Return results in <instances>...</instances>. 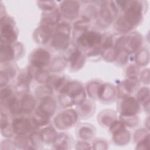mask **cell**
Returning a JSON list of instances; mask_svg holds the SVG:
<instances>
[{
  "label": "cell",
  "mask_w": 150,
  "mask_h": 150,
  "mask_svg": "<svg viewBox=\"0 0 150 150\" xmlns=\"http://www.w3.org/2000/svg\"><path fill=\"white\" fill-rule=\"evenodd\" d=\"M145 121H146L145 122V125H146L148 130H149V117L147 118V119Z\"/></svg>",
  "instance_id": "obj_52"
},
{
  "label": "cell",
  "mask_w": 150,
  "mask_h": 150,
  "mask_svg": "<svg viewBox=\"0 0 150 150\" xmlns=\"http://www.w3.org/2000/svg\"><path fill=\"white\" fill-rule=\"evenodd\" d=\"M75 145H76L75 148L76 149H92V147L91 146L90 144H88L86 141H84V140L77 142Z\"/></svg>",
  "instance_id": "obj_50"
},
{
  "label": "cell",
  "mask_w": 150,
  "mask_h": 150,
  "mask_svg": "<svg viewBox=\"0 0 150 150\" xmlns=\"http://www.w3.org/2000/svg\"><path fill=\"white\" fill-rule=\"evenodd\" d=\"M79 2L76 1H63L60 5V13L65 18L69 20L76 18L79 14Z\"/></svg>",
  "instance_id": "obj_10"
},
{
  "label": "cell",
  "mask_w": 150,
  "mask_h": 150,
  "mask_svg": "<svg viewBox=\"0 0 150 150\" xmlns=\"http://www.w3.org/2000/svg\"><path fill=\"white\" fill-rule=\"evenodd\" d=\"M1 39L10 44L15 43L18 39L13 20L5 15L1 17Z\"/></svg>",
  "instance_id": "obj_6"
},
{
  "label": "cell",
  "mask_w": 150,
  "mask_h": 150,
  "mask_svg": "<svg viewBox=\"0 0 150 150\" xmlns=\"http://www.w3.org/2000/svg\"><path fill=\"white\" fill-rule=\"evenodd\" d=\"M13 91L12 88L9 86H4L1 87V93H0V98L1 102L4 101L12 96Z\"/></svg>",
  "instance_id": "obj_42"
},
{
  "label": "cell",
  "mask_w": 150,
  "mask_h": 150,
  "mask_svg": "<svg viewBox=\"0 0 150 150\" xmlns=\"http://www.w3.org/2000/svg\"><path fill=\"white\" fill-rule=\"evenodd\" d=\"M137 100L139 104L143 105L147 112L149 110V88L144 87L140 88L137 94Z\"/></svg>",
  "instance_id": "obj_28"
},
{
  "label": "cell",
  "mask_w": 150,
  "mask_h": 150,
  "mask_svg": "<svg viewBox=\"0 0 150 150\" xmlns=\"http://www.w3.org/2000/svg\"><path fill=\"white\" fill-rule=\"evenodd\" d=\"M108 144L106 141L98 139L95 141L93 144L92 149H107L108 148Z\"/></svg>",
  "instance_id": "obj_45"
},
{
  "label": "cell",
  "mask_w": 150,
  "mask_h": 150,
  "mask_svg": "<svg viewBox=\"0 0 150 150\" xmlns=\"http://www.w3.org/2000/svg\"><path fill=\"white\" fill-rule=\"evenodd\" d=\"M10 126L8 115L2 111H1V129L6 128Z\"/></svg>",
  "instance_id": "obj_48"
},
{
  "label": "cell",
  "mask_w": 150,
  "mask_h": 150,
  "mask_svg": "<svg viewBox=\"0 0 150 150\" xmlns=\"http://www.w3.org/2000/svg\"><path fill=\"white\" fill-rule=\"evenodd\" d=\"M101 50V56L104 58L105 60L109 62H112L117 60L120 54V52L116 49L114 45L107 49Z\"/></svg>",
  "instance_id": "obj_32"
},
{
  "label": "cell",
  "mask_w": 150,
  "mask_h": 150,
  "mask_svg": "<svg viewBox=\"0 0 150 150\" xmlns=\"http://www.w3.org/2000/svg\"><path fill=\"white\" fill-rule=\"evenodd\" d=\"M139 74V68L138 65L129 64L125 70V75L127 78H137Z\"/></svg>",
  "instance_id": "obj_41"
},
{
  "label": "cell",
  "mask_w": 150,
  "mask_h": 150,
  "mask_svg": "<svg viewBox=\"0 0 150 150\" xmlns=\"http://www.w3.org/2000/svg\"><path fill=\"white\" fill-rule=\"evenodd\" d=\"M54 28L46 25H40L33 32V37L35 41L40 45H45L52 39Z\"/></svg>",
  "instance_id": "obj_13"
},
{
  "label": "cell",
  "mask_w": 150,
  "mask_h": 150,
  "mask_svg": "<svg viewBox=\"0 0 150 150\" xmlns=\"http://www.w3.org/2000/svg\"><path fill=\"white\" fill-rule=\"evenodd\" d=\"M66 66V60L64 57L57 56L52 62L50 69L53 72H59L64 70Z\"/></svg>",
  "instance_id": "obj_35"
},
{
  "label": "cell",
  "mask_w": 150,
  "mask_h": 150,
  "mask_svg": "<svg viewBox=\"0 0 150 150\" xmlns=\"http://www.w3.org/2000/svg\"><path fill=\"white\" fill-rule=\"evenodd\" d=\"M120 120L125 126L129 128L135 127L139 122V118L137 115H120Z\"/></svg>",
  "instance_id": "obj_38"
},
{
  "label": "cell",
  "mask_w": 150,
  "mask_h": 150,
  "mask_svg": "<svg viewBox=\"0 0 150 150\" xmlns=\"http://www.w3.org/2000/svg\"><path fill=\"white\" fill-rule=\"evenodd\" d=\"M118 12V7L114 1H103L98 12V24L102 27L108 26L116 18Z\"/></svg>",
  "instance_id": "obj_4"
},
{
  "label": "cell",
  "mask_w": 150,
  "mask_h": 150,
  "mask_svg": "<svg viewBox=\"0 0 150 150\" xmlns=\"http://www.w3.org/2000/svg\"><path fill=\"white\" fill-rule=\"evenodd\" d=\"M56 107L55 100L51 96H49L41 100L38 110L50 117L55 112Z\"/></svg>",
  "instance_id": "obj_23"
},
{
  "label": "cell",
  "mask_w": 150,
  "mask_h": 150,
  "mask_svg": "<svg viewBox=\"0 0 150 150\" xmlns=\"http://www.w3.org/2000/svg\"><path fill=\"white\" fill-rule=\"evenodd\" d=\"M137 149H149V135L144 139L137 142Z\"/></svg>",
  "instance_id": "obj_44"
},
{
  "label": "cell",
  "mask_w": 150,
  "mask_h": 150,
  "mask_svg": "<svg viewBox=\"0 0 150 150\" xmlns=\"http://www.w3.org/2000/svg\"><path fill=\"white\" fill-rule=\"evenodd\" d=\"M52 91V87L49 84H46L38 87L35 90V94L38 98L42 100L44 98L50 96Z\"/></svg>",
  "instance_id": "obj_37"
},
{
  "label": "cell",
  "mask_w": 150,
  "mask_h": 150,
  "mask_svg": "<svg viewBox=\"0 0 150 150\" xmlns=\"http://www.w3.org/2000/svg\"><path fill=\"white\" fill-rule=\"evenodd\" d=\"M102 41V35L94 30H87L81 33L77 39V42L80 46L91 49L98 47Z\"/></svg>",
  "instance_id": "obj_7"
},
{
  "label": "cell",
  "mask_w": 150,
  "mask_h": 150,
  "mask_svg": "<svg viewBox=\"0 0 150 150\" xmlns=\"http://www.w3.org/2000/svg\"><path fill=\"white\" fill-rule=\"evenodd\" d=\"M70 68L73 71L80 70L85 63V57L79 49H76L71 53L69 57Z\"/></svg>",
  "instance_id": "obj_17"
},
{
  "label": "cell",
  "mask_w": 150,
  "mask_h": 150,
  "mask_svg": "<svg viewBox=\"0 0 150 150\" xmlns=\"http://www.w3.org/2000/svg\"><path fill=\"white\" fill-rule=\"evenodd\" d=\"M119 108L121 115H137L140 110V104L137 98L129 96L122 98Z\"/></svg>",
  "instance_id": "obj_9"
},
{
  "label": "cell",
  "mask_w": 150,
  "mask_h": 150,
  "mask_svg": "<svg viewBox=\"0 0 150 150\" xmlns=\"http://www.w3.org/2000/svg\"><path fill=\"white\" fill-rule=\"evenodd\" d=\"M36 100L30 94H25L19 100L20 114H29L36 107Z\"/></svg>",
  "instance_id": "obj_19"
},
{
  "label": "cell",
  "mask_w": 150,
  "mask_h": 150,
  "mask_svg": "<svg viewBox=\"0 0 150 150\" xmlns=\"http://www.w3.org/2000/svg\"><path fill=\"white\" fill-rule=\"evenodd\" d=\"M140 80L145 84L149 83V69L148 68L144 69L140 73Z\"/></svg>",
  "instance_id": "obj_47"
},
{
  "label": "cell",
  "mask_w": 150,
  "mask_h": 150,
  "mask_svg": "<svg viewBox=\"0 0 150 150\" xmlns=\"http://www.w3.org/2000/svg\"><path fill=\"white\" fill-rule=\"evenodd\" d=\"M29 138L30 140V142L32 144V146L34 149L36 148H39L40 146L42 145V144L43 143L41 137L39 132H32Z\"/></svg>",
  "instance_id": "obj_40"
},
{
  "label": "cell",
  "mask_w": 150,
  "mask_h": 150,
  "mask_svg": "<svg viewBox=\"0 0 150 150\" xmlns=\"http://www.w3.org/2000/svg\"><path fill=\"white\" fill-rule=\"evenodd\" d=\"M112 139L114 143L119 146H124L129 143L131 139V134L128 130L123 127L112 133Z\"/></svg>",
  "instance_id": "obj_22"
},
{
  "label": "cell",
  "mask_w": 150,
  "mask_h": 150,
  "mask_svg": "<svg viewBox=\"0 0 150 150\" xmlns=\"http://www.w3.org/2000/svg\"><path fill=\"white\" fill-rule=\"evenodd\" d=\"M52 144L53 148L56 149H69L72 146V139L68 134L60 133L57 134Z\"/></svg>",
  "instance_id": "obj_24"
},
{
  "label": "cell",
  "mask_w": 150,
  "mask_h": 150,
  "mask_svg": "<svg viewBox=\"0 0 150 150\" xmlns=\"http://www.w3.org/2000/svg\"><path fill=\"white\" fill-rule=\"evenodd\" d=\"M96 111V105L94 102L91 100H85L81 104L78 105L77 112L79 117L83 119L91 117Z\"/></svg>",
  "instance_id": "obj_18"
},
{
  "label": "cell",
  "mask_w": 150,
  "mask_h": 150,
  "mask_svg": "<svg viewBox=\"0 0 150 150\" xmlns=\"http://www.w3.org/2000/svg\"><path fill=\"white\" fill-rule=\"evenodd\" d=\"M90 19L85 16H83L81 18L74 23L73 28L74 30L80 32L81 33L87 30L90 25Z\"/></svg>",
  "instance_id": "obj_36"
},
{
  "label": "cell",
  "mask_w": 150,
  "mask_h": 150,
  "mask_svg": "<svg viewBox=\"0 0 150 150\" xmlns=\"http://www.w3.org/2000/svg\"><path fill=\"white\" fill-rule=\"evenodd\" d=\"M15 146L19 149H34L32 146L29 137L26 135H17L13 141Z\"/></svg>",
  "instance_id": "obj_30"
},
{
  "label": "cell",
  "mask_w": 150,
  "mask_h": 150,
  "mask_svg": "<svg viewBox=\"0 0 150 150\" xmlns=\"http://www.w3.org/2000/svg\"><path fill=\"white\" fill-rule=\"evenodd\" d=\"M137 78H127L120 82L116 89V93L121 98L129 96L139 86Z\"/></svg>",
  "instance_id": "obj_11"
},
{
  "label": "cell",
  "mask_w": 150,
  "mask_h": 150,
  "mask_svg": "<svg viewBox=\"0 0 150 150\" xmlns=\"http://www.w3.org/2000/svg\"><path fill=\"white\" fill-rule=\"evenodd\" d=\"M116 93V88L112 84H101L99 89L98 99L103 101H110L114 99Z\"/></svg>",
  "instance_id": "obj_21"
},
{
  "label": "cell",
  "mask_w": 150,
  "mask_h": 150,
  "mask_svg": "<svg viewBox=\"0 0 150 150\" xmlns=\"http://www.w3.org/2000/svg\"><path fill=\"white\" fill-rule=\"evenodd\" d=\"M37 5L44 12L53 11L56 7V2L54 1H38Z\"/></svg>",
  "instance_id": "obj_39"
},
{
  "label": "cell",
  "mask_w": 150,
  "mask_h": 150,
  "mask_svg": "<svg viewBox=\"0 0 150 150\" xmlns=\"http://www.w3.org/2000/svg\"><path fill=\"white\" fill-rule=\"evenodd\" d=\"M149 132L145 129L141 128L137 129L134 135V140L135 142H138V141L144 139L148 135H149Z\"/></svg>",
  "instance_id": "obj_43"
},
{
  "label": "cell",
  "mask_w": 150,
  "mask_h": 150,
  "mask_svg": "<svg viewBox=\"0 0 150 150\" xmlns=\"http://www.w3.org/2000/svg\"><path fill=\"white\" fill-rule=\"evenodd\" d=\"M15 147L13 141H11V140H3L1 144V149H13Z\"/></svg>",
  "instance_id": "obj_51"
},
{
  "label": "cell",
  "mask_w": 150,
  "mask_h": 150,
  "mask_svg": "<svg viewBox=\"0 0 150 150\" xmlns=\"http://www.w3.org/2000/svg\"><path fill=\"white\" fill-rule=\"evenodd\" d=\"M11 79V77L2 70H1L0 72V84H1V87L5 86L9 80Z\"/></svg>",
  "instance_id": "obj_49"
},
{
  "label": "cell",
  "mask_w": 150,
  "mask_h": 150,
  "mask_svg": "<svg viewBox=\"0 0 150 150\" xmlns=\"http://www.w3.org/2000/svg\"><path fill=\"white\" fill-rule=\"evenodd\" d=\"M98 13L97 9L93 6H88L86 10V13L84 16L89 18L91 20V18H96L97 16Z\"/></svg>",
  "instance_id": "obj_46"
},
{
  "label": "cell",
  "mask_w": 150,
  "mask_h": 150,
  "mask_svg": "<svg viewBox=\"0 0 150 150\" xmlns=\"http://www.w3.org/2000/svg\"><path fill=\"white\" fill-rule=\"evenodd\" d=\"M15 58L14 46L4 40L1 39L0 45V61L1 63H5L11 61Z\"/></svg>",
  "instance_id": "obj_16"
},
{
  "label": "cell",
  "mask_w": 150,
  "mask_h": 150,
  "mask_svg": "<svg viewBox=\"0 0 150 150\" xmlns=\"http://www.w3.org/2000/svg\"><path fill=\"white\" fill-rule=\"evenodd\" d=\"M79 118L76 110L67 109L59 112L53 119L54 126L60 131H65L73 127Z\"/></svg>",
  "instance_id": "obj_5"
},
{
  "label": "cell",
  "mask_w": 150,
  "mask_h": 150,
  "mask_svg": "<svg viewBox=\"0 0 150 150\" xmlns=\"http://www.w3.org/2000/svg\"><path fill=\"white\" fill-rule=\"evenodd\" d=\"M54 33L51 40L52 47L57 50L66 49L69 45L70 33L59 30H55Z\"/></svg>",
  "instance_id": "obj_14"
},
{
  "label": "cell",
  "mask_w": 150,
  "mask_h": 150,
  "mask_svg": "<svg viewBox=\"0 0 150 150\" xmlns=\"http://www.w3.org/2000/svg\"><path fill=\"white\" fill-rule=\"evenodd\" d=\"M86 99V93L83 86L77 81H69L60 93L59 100L64 107L79 105Z\"/></svg>",
  "instance_id": "obj_2"
},
{
  "label": "cell",
  "mask_w": 150,
  "mask_h": 150,
  "mask_svg": "<svg viewBox=\"0 0 150 150\" xmlns=\"http://www.w3.org/2000/svg\"><path fill=\"white\" fill-rule=\"evenodd\" d=\"M96 134L94 127L91 124H84L80 125L77 130L79 137L84 141H88L93 138Z\"/></svg>",
  "instance_id": "obj_26"
},
{
  "label": "cell",
  "mask_w": 150,
  "mask_h": 150,
  "mask_svg": "<svg viewBox=\"0 0 150 150\" xmlns=\"http://www.w3.org/2000/svg\"><path fill=\"white\" fill-rule=\"evenodd\" d=\"M39 133L43 142L47 144H53L58 134L55 129L52 127L44 128L39 132Z\"/></svg>",
  "instance_id": "obj_27"
},
{
  "label": "cell",
  "mask_w": 150,
  "mask_h": 150,
  "mask_svg": "<svg viewBox=\"0 0 150 150\" xmlns=\"http://www.w3.org/2000/svg\"><path fill=\"white\" fill-rule=\"evenodd\" d=\"M33 122L25 117H18L13 120L12 128L16 135H26L33 130Z\"/></svg>",
  "instance_id": "obj_12"
},
{
  "label": "cell",
  "mask_w": 150,
  "mask_h": 150,
  "mask_svg": "<svg viewBox=\"0 0 150 150\" xmlns=\"http://www.w3.org/2000/svg\"><path fill=\"white\" fill-rule=\"evenodd\" d=\"M50 117L39 110H36L33 115L32 121L33 124L38 127L46 125L50 121Z\"/></svg>",
  "instance_id": "obj_29"
},
{
  "label": "cell",
  "mask_w": 150,
  "mask_h": 150,
  "mask_svg": "<svg viewBox=\"0 0 150 150\" xmlns=\"http://www.w3.org/2000/svg\"><path fill=\"white\" fill-rule=\"evenodd\" d=\"M135 60L137 64L145 66L149 61V53L146 49H141L137 51L135 56Z\"/></svg>",
  "instance_id": "obj_34"
},
{
  "label": "cell",
  "mask_w": 150,
  "mask_h": 150,
  "mask_svg": "<svg viewBox=\"0 0 150 150\" xmlns=\"http://www.w3.org/2000/svg\"><path fill=\"white\" fill-rule=\"evenodd\" d=\"M124 14L116 21L114 28L119 32L127 33L137 26L143 18V5L139 1H129Z\"/></svg>",
  "instance_id": "obj_1"
},
{
  "label": "cell",
  "mask_w": 150,
  "mask_h": 150,
  "mask_svg": "<svg viewBox=\"0 0 150 150\" xmlns=\"http://www.w3.org/2000/svg\"><path fill=\"white\" fill-rule=\"evenodd\" d=\"M116 114L111 110H105L98 115V121L100 124L104 127H109L111 123L116 119Z\"/></svg>",
  "instance_id": "obj_25"
},
{
  "label": "cell",
  "mask_w": 150,
  "mask_h": 150,
  "mask_svg": "<svg viewBox=\"0 0 150 150\" xmlns=\"http://www.w3.org/2000/svg\"><path fill=\"white\" fill-rule=\"evenodd\" d=\"M4 102L11 114L13 115L20 114L19 100H18L15 96H12L6 100L1 102V103Z\"/></svg>",
  "instance_id": "obj_31"
},
{
  "label": "cell",
  "mask_w": 150,
  "mask_h": 150,
  "mask_svg": "<svg viewBox=\"0 0 150 150\" xmlns=\"http://www.w3.org/2000/svg\"><path fill=\"white\" fill-rule=\"evenodd\" d=\"M142 43V36L138 32H132L118 38L114 45L120 52L130 54L137 52Z\"/></svg>",
  "instance_id": "obj_3"
},
{
  "label": "cell",
  "mask_w": 150,
  "mask_h": 150,
  "mask_svg": "<svg viewBox=\"0 0 150 150\" xmlns=\"http://www.w3.org/2000/svg\"><path fill=\"white\" fill-rule=\"evenodd\" d=\"M32 77L33 76L28 69L21 73L18 76V82L15 86L16 93L23 95L26 94L29 90V84Z\"/></svg>",
  "instance_id": "obj_15"
},
{
  "label": "cell",
  "mask_w": 150,
  "mask_h": 150,
  "mask_svg": "<svg viewBox=\"0 0 150 150\" xmlns=\"http://www.w3.org/2000/svg\"><path fill=\"white\" fill-rule=\"evenodd\" d=\"M101 83L97 81L93 80L88 82L86 86V92L88 96L92 99H98L99 89Z\"/></svg>",
  "instance_id": "obj_33"
},
{
  "label": "cell",
  "mask_w": 150,
  "mask_h": 150,
  "mask_svg": "<svg viewBox=\"0 0 150 150\" xmlns=\"http://www.w3.org/2000/svg\"><path fill=\"white\" fill-rule=\"evenodd\" d=\"M60 17V13L56 9L51 11L44 12L42 15L40 25L54 28V26L59 23Z\"/></svg>",
  "instance_id": "obj_20"
},
{
  "label": "cell",
  "mask_w": 150,
  "mask_h": 150,
  "mask_svg": "<svg viewBox=\"0 0 150 150\" xmlns=\"http://www.w3.org/2000/svg\"><path fill=\"white\" fill-rule=\"evenodd\" d=\"M50 54L46 49L39 47L35 49L30 54L29 61L31 66L43 69L47 66L50 62Z\"/></svg>",
  "instance_id": "obj_8"
}]
</instances>
